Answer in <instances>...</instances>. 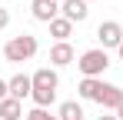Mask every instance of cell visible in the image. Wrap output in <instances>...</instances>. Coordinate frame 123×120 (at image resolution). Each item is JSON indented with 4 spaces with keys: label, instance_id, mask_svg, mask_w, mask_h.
Instances as JSON below:
<instances>
[{
    "label": "cell",
    "instance_id": "cell-18",
    "mask_svg": "<svg viewBox=\"0 0 123 120\" xmlns=\"http://www.w3.org/2000/svg\"><path fill=\"white\" fill-rule=\"evenodd\" d=\"M117 120H123V107H120V110H117Z\"/></svg>",
    "mask_w": 123,
    "mask_h": 120
},
{
    "label": "cell",
    "instance_id": "cell-2",
    "mask_svg": "<svg viewBox=\"0 0 123 120\" xmlns=\"http://www.w3.org/2000/svg\"><path fill=\"white\" fill-rule=\"evenodd\" d=\"M106 67H110V53H106L103 47H93V50H83L80 57H77V70H80L83 77L103 80V73H106Z\"/></svg>",
    "mask_w": 123,
    "mask_h": 120
},
{
    "label": "cell",
    "instance_id": "cell-20",
    "mask_svg": "<svg viewBox=\"0 0 123 120\" xmlns=\"http://www.w3.org/2000/svg\"><path fill=\"white\" fill-rule=\"evenodd\" d=\"M50 120H60V117H50Z\"/></svg>",
    "mask_w": 123,
    "mask_h": 120
},
{
    "label": "cell",
    "instance_id": "cell-4",
    "mask_svg": "<svg viewBox=\"0 0 123 120\" xmlns=\"http://www.w3.org/2000/svg\"><path fill=\"white\" fill-rule=\"evenodd\" d=\"M30 13H33V20H40V23H53V20L60 17V3L57 0H30Z\"/></svg>",
    "mask_w": 123,
    "mask_h": 120
},
{
    "label": "cell",
    "instance_id": "cell-5",
    "mask_svg": "<svg viewBox=\"0 0 123 120\" xmlns=\"http://www.w3.org/2000/svg\"><path fill=\"white\" fill-rule=\"evenodd\" d=\"M57 87H60V77H57L53 67H40L33 73V90L37 93H57Z\"/></svg>",
    "mask_w": 123,
    "mask_h": 120
},
{
    "label": "cell",
    "instance_id": "cell-12",
    "mask_svg": "<svg viewBox=\"0 0 123 120\" xmlns=\"http://www.w3.org/2000/svg\"><path fill=\"white\" fill-rule=\"evenodd\" d=\"M70 33H73V23H70L67 17H57L53 23H50V37L57 40V43H67V40H70Z\"/></svg>",
    "mask_w": 123,
    "mask_h": 120
},
{
    "label": "cell",
    "instance_id": "cell-17",
    "mask_svg": "<svg viewBox=\"0 0 123 120\" xmlns=\"http://www.w3.org/2000/svg\"><path fill=\"white\" fill-rule=\"evenodd\" d=\"M97 120H117V113H103V117H97Z\"/></svg>",
    "mask_w": 123,
    "mask_h": 120
},
{
    "label": "cell",
    "instance_id": "cell-6",
    "mask_svg": "<svg viewBox=\"0 0 123 120\" xmlns=\"http://www.w3.org/2000/svg\"><path fill=\"white\" fill-rule=\"evenodd\" d=\"M60 17H67L70 23H83L90 17V3L86 0H63L60 3Z\"/></svg>",
    "mask_w": 123,
    "mask_h": 120
},
{
    "label": "cell",
    "instance_id": "cell-14",
    "mask_svg": "<svg viewBox=\"0 0 123 120\" xmlns=\"http://www.w3.org/2000/svg\"><path fill=\"white\" fill-rule=\"evenodd\" d=\"M50 117H53L50 110H43V107H33V110H27V117H23V120H50Z\"/></svg>",
    "mask_w": 123,
    "mask_h": 120
},
{
    "label": "cell",
    "instance_id": "cell-7",
    "mask_svg": "<svg viewBox=\"0 0 123 120\" xmlns=\"http://www.w3.org/2000/svg\"><path fill=\"white\" fill-rule=\"evenodd\" d=\"M97 103L103 107V113H106V110H110V113H117V110L123 107V87H117V83H106Z\"/></svg>",
    "mask_w": 123,
    "mask_h": 120
},
{
    "label": "cell",
    "instance_id": "cell-16",
    "mask_svg": "<svg viewBox=\"0 0 123 120\" xmlns=\"http://www.w3.org/2000/svg\"><path fill=\"white\" fill-rule=\"evenodd\" d=\"M10 97V83H7V80H0V100H7Z\"/></svg>",
    "mask_w": 123,
    "mask_h": 120
},
{
    "label": "cell",
    "instance_id": "cell-3",
    "mask_svg": "<svg viewBox=\"0 0 123 120\" xmlns=\"http://www.w3.org/2000/svg\"><path fill=\"white\" fill-rule=\"evenodd\" d=\"M97 40H100L103 50H110V47H120L123 43V27L117 20H103L100 27H97Z\"/></svg>",
    "mask_w": 123,
    "mask_h": 120
},
{
    "label": "cell",
    "instance_id": "cell-21",
    "mask_svg": "<svg viewBox=\"0 0 123 120\" xmlns=\"http://www.w3.org/2000/svg\"><path fill=\"white\" fill-rule=\"evenodd\" d=\"M57 3H63V0H57Z\"/></svg>",
    "mask_w": 123,
    "mask_h": 120
},
{
    "label": "cell",
    "instance_id": "cell-1",
    "mask_svg": "<svg viewBox=\"0 0 123 120\" xmlns=\"http://www.w3.org/2000/svg\"><path fill=\"white\" fill-rule=\"evenodd\" d=\"M37 50H40V43L33 33H17V37L7 40L3 57H7V63H27L30 57H37Z\"/></svg>",
    "mask_w": 123,
    "mask_h": 120
},
{
    "label": "cell",
    "instance_id": "cell-11",
    "mask_svg": "<svg viewBox=\"0 0 123 120\" xmlns=\"http://www.w3.org/2000/svg\"><path fill=\"white\" fill-rule=\"evenodd\" d=\"M20 117H27V113H23V103H20V100H13V97L0 100V120H20Z\"/></svg>",
    "mask_w": 123,
    "mask_h": 120
},
{
    "label": "cell",
    "instance_id": "cell-22",
    "mask_svg": "<svg viewBox=\"0 0 123 120\" xmlns=\"http://www.w3.org/2000/svg\"><path fill=\"white\" fill-rule=\"evenodd\" d=\"M86 3H90V0H86Z\"/></svg>",
    "mask_w": 123,
    "mask_h": 120
},
{
    "label": "cell",
    "instance_id": "cell-8",
    "mask_svg": "<svg viewBox=\"0 0 123 120\" xmlns=\"http://www.w3.org/2000/svg\"><path fill=\"white\" fill-rule=\"evenodd\" d=\"M50 63H53V70H57V67H70V63H77V53H73L70 40H67V43H53V47H50Z\"/></svg>",
    "mask_w": 123,
    "mask_h": 120
},
{
    "label": "cell",
    "instance_id": "cell-9",
    "mask_svg": "<svg viewBox=\"0 0 123 120\" xmlns=\"http://www.w3.org/2000/svg\"><path fill=\"white\" fill-rule=\"evenodd\" d=\"M7 83H10V97L20 100V103H23V97L33 93V77H27V73H13Z\"/></svg>",
    "mask_w": 123,
    "mask_h": 120
},
{
    "label": "cell",
    "instance_id": "cell-15",
    "mask_svg": "<svg viewBox=\"0 0 123 120\" xmlns=\"http://www.w3.org/2000/svg\"><path fill=\"white\" fill-rule=\"evenodd\" d=\"M7 27H10V10L0 7V30H7Z\"/></svg>",
    "mask_w": 123,
    "mask_h": 120
},
{
    "label": "cell",
    "instance_id": "cell-10",
    "mask_svg": "<svg viewBox=\"0 0 123 120\" xmlns=\"http://www.w3.org/2000/svg\"><path fill=\"white\" fill-rule=\"evenodd\" d=\"M103 87H106L103 80L83 77L80 83H77V93H80V100H93V103H97V100H100V93H103Z\"/></svg>",
    "mask_w": 123,
    "mask_h": 120
},
{
    "label": "cell",
    "instance_id": "cell-13",
    "mask_svg": "<svg viewBox=\"0 0 123 120\" xmlns=\"http://www.w3.org/2000/svg\"><path fill=\"white\" fill-rule=\"evenodd\" d=\"M57 117L60 120H83V107L77 103V100H63L60 110H57Z\"/></svg>",
    "mask_w": 123,
    "mask_h": 120
},
{
    "label": "cell",
    "instance_id": "cell-19",
    "mask_svg": "<svg viewBox=\"0 0 123 120\" xmlns=\"http://www.w3.org/2000/svg\"><path fill=\"white\" fill-rule=\"evenodd\" d=\"M117 53H120V60H123V43H120V47H117Z\"/></svg>",
    "mask_w": 123,
    "mask_h": 120
}]
</instances>
